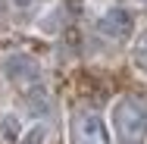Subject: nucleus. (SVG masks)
I'll return each instance as SVG.
<instances>
[{
  "label": "nucleus",
  "instance_id": "20e7f679",
  "mask_svg": "<svg viewBox=\"0 0 147 144\" xmlns=\"http://www.w3.org/2000/svg\"><path fill=\"white\" fill-rule=\"evenodd\" d=\"M138 28V22H135V13L128 9V6H122V3H113V6H107L100 16H97V31L103 34V38H110V41H128L131 34Z\"/></svg>",
  "mask_w": 147,
  "mask_h": 144
},
{
  "label": "nucleus",
  "instance_id": "7ed1b4c3",
  "mask_svg": "<svg viewBox=\"0 0 147 144\" xmlns=\"http://www.w3.org/2000/svg\"><path fill=\"white\" fill-rule=\"evenodd\" d=\"M69 144H113L107 119L94 110H75L69 116Z\"/></svg>",
  "mask_w": 147,
  "mask_h": 144
},
{
  "label": "nucleus",
  "instance_id": "39448f33",
  "mask_svg": "<svg viewBox=\"0 0 147 144\" xmlns=\"http://www.w3.org/2000/svg\"><path fill=\"white\" fill-rule=\"evenodd\" d=\"M22 132H25V122H22V116L16 110H6L0 116V141L3 144H19Z\"/></svg>",
  "mask_w": 147,
  "mask_h": 144
},
{
  "label": "nucleus",
  "instance_id": "6e6552de",
  "mask_svg": "<svg viewBox=\"0 0 147 144\" xmlns=\"http://www.w3.org/2000/svg\"><path fill=\"white\" fill-rule=\"evenodd\" d=\"M16 6H38V3H44V0H13Z\"/></svg>",
  "mask_w": 147,
  "mask_h": 144
},
{
  "label": "nucleus",
  "instance_id": "f257e3e1",
  "mask_svg": "<svg viewBox=\"0 0 147 144\" xmlns=\"http://www.w3.org/2000/svg\"><path fill=\"white\" fill-rule=\"evenodd\" d=\"M110 135L119 144H144L147 141V100L138 94H119L107 113Z\"/></svg>",
  "mask_w": 147,
  "mask_h": 144
},
{
  "label": "nucleus",
  "instance_id": "1a4fd4ad",
  "mask_svg": "<svg viewBox=\"0 0 147 144\" xmlns=\"http://www.w3.org/2000/svg\"><path fill=\"white\" fill-rule=\"evenodd\" d=\"M138 3H141V6H147V0H138Z\"/></svg>",
  "mask_w": 147,
  "mask_h": 144
},
{
  "label": "nucleus",
  "instance_id": "f03ea898",
  "mask_svg": "<svg viewBox=\"0 0 147 144\" xmlns=\"http://www.w3.org/2000/svg\"><path fill=\"white\" fill-rule=\"evenodd\" d=\"M0 78L16 88H38L44 78V66L38 57H31L25 50H9L0 57Z\"/></svg>",
  "mask_w": 147,
  "mask_h": 144
},
{
  "label": "nucleus",
  "instance_id": "0eeeda50",
  "mask_svg": "<svg viewBox=\"0 0 147 144\" xmlns=\"http://www.w3.org/2000/svg\"><path fill=\"white\" fill-rule=\"evenodd\" d=\"M135 66H138L141 72H147V41H141V44L135 47Z\"/></svg>",
  "mask_w": 147,
  "mask_h": 144
},
{
  "label": "nucleus",
  "instance_id": "423d86ee",
  "mask_svg": "<svg viewBox=\"0 0 147 144\" xmlns=\"http://www.w3.org/2000/svg\"><path fill=\"white\" fill-rule=\"evenodd\" d=\"M44 141H47V125H44V122H34L31 128L22 132V138H19V144H44Z\"/></svg>",
  "mask_w": 147,
  "mask_h": 144
}]
</instances>
